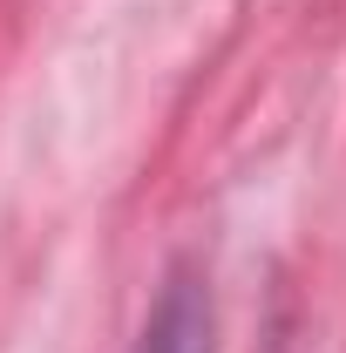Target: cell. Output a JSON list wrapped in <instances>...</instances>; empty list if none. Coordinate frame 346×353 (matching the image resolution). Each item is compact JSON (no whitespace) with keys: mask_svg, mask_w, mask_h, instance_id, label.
I'll list each match as a JSON object with an SVG mask.
<instances>
[{"mask_svg":"<svg viewBox=\"0 0 346 353\" xmlns=\"http://www.w3.org/2000/svg\"><path fill=\"white\" fill-rule=\"evenodd\" d=\"M136 353H211V299H204L190 279H176L170 292L156 299Z\"/></svg>","mask_w":346,"mask_h":353,"instance_id":"6da1fadb","label":"cell"}]
</instances>
